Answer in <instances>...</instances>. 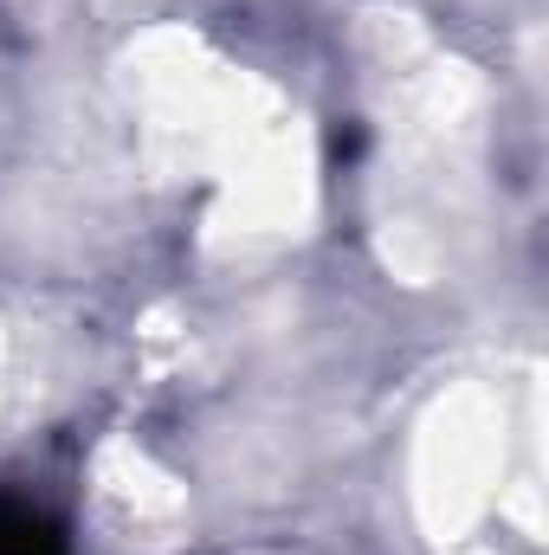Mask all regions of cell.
<instances>
[{"label":"cell","instance_id":"6da1fadb","mask_svg":"<svg viewBox=\"0 0 549 555\" xmlns=\"http://www.w3.org/2000/svg\"><path fill=\"white\" fill-rule=\"evenodd\" d=\"M0 555H59V530L26 504H0Z\"/></svg>","mask_w":549,"mask_h":555}]
</instances>
